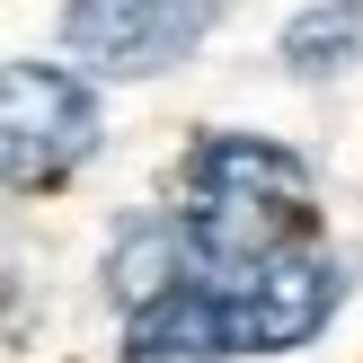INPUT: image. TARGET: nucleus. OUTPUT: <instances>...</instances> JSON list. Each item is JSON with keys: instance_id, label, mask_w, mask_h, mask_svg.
<instances>
[{"instance_id": "obj_7", "label": "nucleus", "mask_w": 363, "mask_h": 363, "mask_svg": "<svg viewBox=\"0 0 363 363\" xmlns=\"http://www.w3.org/2000/svg\"><path fill=\"white\" fill-rule=\"evenodd\" d=\"M346 62H363V0H311V9L284 18V71L328 80Z\"/></svg>"}, {"instance_id": "obj_4", "label": "nucleus", "mask_w": 363, "mask_h": 363, "mask_svg": "<svg viewBox=\"0 0 363 363\" xmlns=\"http://www.w3.org/2000/svg\"><path fill=\"white\" fill-rule=\"evenodd\" d=\"M222 0H71L62 53L98 80H160L213 35Z\"/></svg>"}, {"instance_id": "obj_1", "label": "nucleus", "mask_w": 363, "mask_h": 363, "mask_svg": "<svg viewBox=\"0 0 363 363\" xmlns=\"http://www.w3.org/2000/svg\"><path fill=\"white\" fill-rule=\"evenodd\" d=\"M177 213L204 266H257L311 240V160L266 133H204L177 169Z\"/></svg>"}, {"instance_id": "obj_5", "label": "nucleus", "mask_w": 363, "mask_h": 363, "mask_svg": "<svg viewBox=\"0 0 363 363\" xmlns=\"http://www.w3.org/2000/svg\"><path fill=\"white\" fill-rule=\"evenodd\" d=\"M222 354H230V311H222L213 266L186 275L177 293L124 311V363H222Z\"/></svg>"}, {"instance_id": "obj_3", "label": "nucleus", "mask_w": 363, "mask_h": 363, "mask_svg": "<svg viewBox=\"0 0 363 363\" xmlns=\"http://www.w3.org/2000/svg\"><path fill=\"white\" fill-rule=\"evenodd\" d=\"M222 284V311H230V354H293L311 346L319 328L337 319L346 284H337V257L328 248H275L257 266H213Z\"/></svg>"}, {"instance_id": "obj_6", "label": "nucleus", "mask_w": 363, "mask_h": 363, "mask_svg": "<svg viewBox=\"0 0 363 363\" xmlns=\"http://www.w3.org/2000/svg\"><path fill=\"white\" fill-rule=\"evenodd\" d=\"M186 275H204V248H195L186 213H142V222H124L116 248H106V293H116L124 311L177 293Z\"/></svg>"}, {"instance_id": "obj_2", "label": "nucleus", "mask_w": 363, "mask_h": 363, "mask_svg": "<svg viewBox=\"0 0 363 363\" xmlns=\"http://www.w3.org/2000/svg\"><path fill=\"white\" fill-rule=\"evenodd\" d=\"M0 151H9V195H45L98 151V98L80 71L18 53L0 71Z\"/></svg>"}]
</instances>
